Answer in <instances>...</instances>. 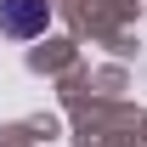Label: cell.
<instances>
[{"label":"cell","mask_w":147,"mask_h":147,"mask_svg":"<svg viewBox=\"0 0 147 147\" xmlns=\"http://www.w3.org/2000/svg\"><path fill=\"white\" fill-rule=\"evenodd\" d=\"M45 23H51V6H45V0H0V28L11 40L45 34Z\"/></svg>","instance_id":"obj_1"}]
</instances>
